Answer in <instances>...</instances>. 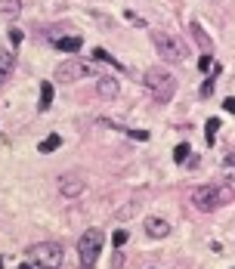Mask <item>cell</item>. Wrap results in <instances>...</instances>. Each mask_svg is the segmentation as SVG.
Wrapping results in <instances>:
<instances>
[{"instance_id":"obj_28","label":"cell","mask_w":235,"mask_h":269,"mask_svg":"<svg viewBox=\"0 0 235 269\" xmlns=\"http://www.w3.org/2000/svg\"><path fill=\"white\" fill-rule=\"evenodd\" d=\"M0 269H3V257H0Z\"/></svg>"},{"instance_id":"obj_5","label":"cell","mask_w":235,"mask_h":269,"mask_svg":"<svg viewBox=\"0 0 235 269\" xmlns=\"http://www.w3.org/2000/svg\"><path fill=\"white\" fill-rule=\"evenodd\" d=\"M152 40H155V47H158V53H161V59H167V62H183V59H189L186 40L167 34V31H155Z\"/></svg>"},{"instance_id":"obj_13","label":"cell","mask_w":235,"mask_h":269,"mask_svg":"<svg viewBox=\"0 0 235 269\" xmlns=\"http://www.w3.org/2000/svg\"><path fill=\"white\" fill-rule=\"evenodd\" d=\"M93 59H96V62H105V65H115L118 71H130L127 65H121V62H118V59H115L112 53H105L102 47H96V50H93Z\"/></svg>"},{"instance_id":"obj_23","label":"cell","mask_w":235,"mask_h":269,"mask_svg":"<svg viewBox=\"0 0 235 269\" xmlns=\"http://www.w3.org/2000/svg\"><path fill=\"white\" fill-rule=\"evenodd\" d=\"M112 241H115V248H121L124 241H127V229H118V232H112Z\"/></svg>"},{"instance_id":"obj_25","label":"cell","mask_w":235,"mask_h":269,"mask_svg":"<svg viewBox=\"0 0 235 269\" xmlns=\"http://www.w3.org/2000/svg\"><path fill=\"white\" fill-rule=\"evenodd\" d=\"M10 40H13V47H19L22 40H25V34H22V31H16V28H13V31H10Z\"/></svg>"},{"instance_id":"obj_2","label":"cell","mask_w":235,"mask_h":269,"mask_svg":"<svg viewBox=\"0 0 235 269\" xmlns=\"http://www.w3.org/2000/svg\"><path fill=\"white\" fill-rule=\"evenodd\" d=\"M235 198V192L229 186H217V183H211V186H198L192 189V204L198 207V211H217V207L229 204V201Z\"/></svg>"},{"instance_id":"obj_16","label":"cell","mask_w":235,"mask_h":269,"mask_svg":"<svg viewBox=\"0 0 235 269\" xmlns=\"http://www.w3.org/2000/svg\"><path fill=\"white\" fill-rule=\"evenodd\" d=\"M62 146V136H56V133H50L47 139H40V146H37V152L40 155H50V152H56V149Z\"/></svg>"},{"instance_id":"obj_7","label":"cell","mask_w":235,"mask_h":269,"mask_svg":"<svg viewBox=\"0 0 235 269\" xmlns=\"http://www.w3.org/2000/svg\"><path fill=\"white\" fill-rule=\"evenodd\" d=\"M59 192H62L65 198L81 195V192H84V180H81L78 173H65V176H59Z\"/></svg>"},{"instance_id":"obj_12","label":"cell","mask_w":235,"mask_h":269,"mask_svg":"<svg viewBox=\"0 0 235 269\" xmlns=\"http://www.w3.org/2000/svg\"><path fill=\"white\" fill-rule=\"evenodd\" d=\"M99 96L115 99V96H118V81L108 78V74H102V78H99Z\"/></svg>"},{"instance_id":"obj_6","label":"cell","mask_w":235,"mask_h":269,"mask_svg":"<svg viewBox=\"0 0 235 269\" xmlns=\"http://www.w3.org/2000/svg\"><path fill=\"white\" fill-rule=\"evenodd\" d=\"M96 68L90 62H78V59H68V62H59L56 68V84H74V81H84L90 78Z\"/></svg>"},{"instance_id":"obj_26","label":"cell","mask_w":235,"mask_h":269,"mask_svg":"<svg viewBox=\"0 0 235 269\" xmlns=\"http://www.w3.org/2000/svg\"><path fill=\"white\" fill-rule=\"evenodd\" d=\"M223 108H226V112H235V96H229V99H226V102H223Z\"/></svg>"},{"instance_id":"obj_3","label":"cell","mask_w":235,"mask_h":269,"mask_svg":"<svg viewBox=\"0 0 235 269\" xmlns=\"http://www.w3.org/2000/svg\"><path fill=\"white\" fill-rule=\"evenodd\" d=\"M102 245H105V232L102 229H87L78 241V269H96V260L102 254Z\"/></svg>"},{"instance_id":"obj_21","label":"cell","mask_w":235,"mask_h":269,"mask_svg":"<svg viewBox=\"0 0 235 269\" xmlns=\"http://www.w3.org/2000/svg\"><path fill=\"white\" fill-rule=\"evenodd\" d=\"M217 130H220V118H211V121H207V142H214Z\"/></svg>"},{"instance_id":"obj_24","label":"cell","mask_w":235,"mask_h":269,"mask_svg":"<svg viewBox=\"0 0 235 269\" xmlns=\"http://www.w3.org/2000/svg\"><path fill=\"white\" fill-rule=\"evenodd\" d=\"M198 93H201V99H207V96H211V93H214V81H211V78H207L204 84H201V90H198Z\"/></svg>"},{"instance_id":"obj_10","label":"cell","mask_w":235,"mask_h":269,"mask_svg":"<svg viewBox=\"0 0 235 269\" xmlns=\"http://www.w3.org/2000/svg\"><path fill=\"white\" fill-rule=\"evenodd\" d=\"M13 68H16V59H13V53H10V50H0V87H3V84L10 81Z\"/></svg>"},{"instance_id":"obj_17","label":"cell","mask_w":235,"mask_h":269,"mask_svg":"<svg viewBox=\"0 0 235 269\" xmlns=\"http://www.w3.org/2000/svg\"><path fill=\"white\" fill-rule=\"evenodd\" d=\"M186 158H189V142H180V146L173 149V161H176V164H183Z\"/></svg>"},{"instance_id":"obj_20","label":"cell","mask_w":235,"mask_h":269,"mask_svg":"<svg viewBox=\"0 0 235 269\" xmlns=\"http://www.w3.org/2000/svg\"><path fill=\"white\" fill-rule=\"evenodd\" d=\"M124 133H127V136H130V139H136V142H146L149 136H152V133H149V130H130V127H127V130H124Z\"/></svg>"},{"instance_id":"obj_19","label":"cell","mask_w":235,"mask_h":269,"mask_svg":"<svg viewBox=\"0 0 235 269\" xmlns=\"http://www.w3.org/2000/svg\"><path fill=\"white\" fill-rule=\"evenodd\" d=\"M223 170L229 173V180H235V152H229L223 158Z\"/></svg>"},{"instance_id":"obj_18","label":"cell","mask_w":235,"mask_h":269,"mask_svg":"<svg viewBox=\"0 0 235 269\" xmlns=\"http://www.w3.org/2000/svg\"><path fill=\"white\" fill-rule=\"evenodd\" d=\"M217 65H214V59H211V53H201V62H198V71L204 74V71H214Z\"/></svg>"},{"instance_id":"obj_27","label":"cell","mask_w":235,"mask_h":269,"mask_svg":"<svg viewBox=\"0 0 235 269\" xmlns=\"http://www.w3.org/2000/svg\"><path fill=\"white\" fill-rule=\"evenodd\" d=\"M16 269H34V263H31V266H28V263H22V266H16Z\"/></svg>"},{"instance_id":"obj_9","label":"cell","mask_w":235,"mask_h":269,"mask_svg":"<svg viewBox=\"0 0 235 269\" xmlns=\"http://www.w3.org/2000/svg\"><path fill=\"white\" fill-rule=\"evenodd\" d=\"M189 28H192V37H195V44L201 47V53H211V50H214V40L207 37V31L201 28V22H192Z\"/></svg>"},{"instance_id":"obj_4","label":"cell","mask_w":235,"mask_h":269,"mask_svg":"<svg viewBox=\"0 0 235 269\" xmlns=\"http://www.w3.org/2000/svg\"><path fill=\"white\" fill-rule=\"evenodd\" d=\"M28 260L37 269H59L65 254H62V248H59L56 241H37V245L28 248Z\"/></svg>"},{"instance_id":"obj_1","label":"cell","mask_w":235,"mask_h":269,"mask_svg":"<svg viewBox=\"0 0 235 269\" xmlns=\"http://www.w3.org/2000/svg\"><path fill=\"white\" fill-rule=\"evenodd\" d=\"M146 90H149V96L155 99V102H170L173 93H176V78L170 71L164 68V65H152V68L146 71Z\"/></svg>"},{"instance_id":"obj_22","label":"cell","mask_w":235,"mask_h":269,"mask_svg":"<svg viewBox=\"0 0 235 269\" xmlns=\"http://www.w3.org/2000/svg\"><path fill=\"white\" fill-rule=\"evenodd\" d=\"M124 22H130V25H136V28H146V19H139L136 13H124Z\"/></svg>"},{"instance_id":"obj_8","label":"cell","mask_w":235,"mask_h":269,"mask_svg":"<svg viewBox=\"0 0 235 269\" xmlns=\"http://www.w3.org/2000/svg\"><path fill=\"white\" fill-rule=\"evenodd\" d=\"M146 232L152 238H167L170 235V223L161 220V217H146Z\"/></svg>"},{"instance_id":"obj_14","label":"cell","mask_w":235,"mask_h":269,"mask_svg":"<svg viewBox=\"0 0 235 269\" xmlns=\"http://www.w3.org/2000/svg\"><path fill=\"white\" fill-rule=\"evenodd\" d=\"M19 13H22V0H0V16H6V19H16Z\"/></svg>"},{"instance_id":"obj_11","label":"cell","mask_w":235,"mask_h":269,"mask_svg":"<svg viewBox=\"0 0 235 269\" xmlns=\"http://www.w3.org/2000/svg\"><path fill=\"white\" fill-rule=\"evenodd\" d=\"M53 44H56L59 53H78L81 44H84V37H56Z\"/></svg>"},{"instance_id":"obj_15","label":"cell","mask_w":235,"mask_h":269,"mask_svg":"<svg viewBox=\"0 0 235 269\" xmlns=\"http://www.w3.org/2000/svg\"><path fill=\"white\" fill-rule=\"evenodd\" d=\"M50 105H53V84L44 81V84H40V102H37V108H40V112H47Z\"/></svg>"}]
</instances>
